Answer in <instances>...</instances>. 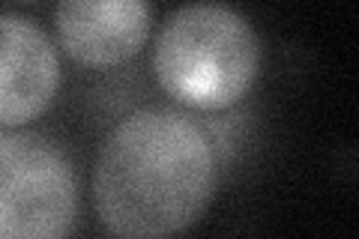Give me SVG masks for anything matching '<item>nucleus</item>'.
I'll return each mask as SVG.
<instances>
[{
    "label": "nucleus",
    "instance_id": "7ed1b4c3",
    "mask_svg": "<svg viewBox=\"0 0 359 239\" xmlns=\"http://www.w3.org/2000/svg\"><path fill=\"white\" fill-rule=\"evenodd\" d=\"M81 189L57 144L27 129H0V239H57L78 224Z\"/></svg>",
    "mask_w": 359,
    "mask_h": 239
},
{
    "label": "nucleus",
    "instance_id": "39448f33",
    "mask_svg": "<svg viewBox=\"0 0 359 239\" xmlns=\"http://www.w3.org/2000/svg\"><path fill=\"white\" fill-rule=\"evenodd\" d=\"M150 0H57L60 48L87 69H114L138 57L150 39Z\"/></svg>",
    "mask_w": 359,
    "mask_h": 239
},
{
    "label": "nucleus",
    "instance_id": "20e7f679",
    "mask_svg": "<svg viewBox=\"0 0 359 239\" xmlns=\"http://www.w3.org/2000/svg\"><path fill=\"white\" fill-rule=\"evenodd\" d=\"M63 66L36 21L0 13V129H25L54 105Z\"/></svg>",
    "mask_w": 359,
    "mask_h": 239
},
{
    "label": "nucleus",
    "instance_id": "f03ea898",
    "mask_svg": "<svg viewBox=\"0 0 359 239\" xmlns=\"http://www.w3.org/2000/svg\"><path fill=\"white\" fill-rule=\"evenodd\" d=\"M264 45L249 18L222 0H189L159 27L153 75L168 99L192 111H228L249 96Z\"/></svg>",
    "mask_w": 359,
    "mask_h": 239
},
{
    "label": "nucleus",
    "instance_id": "f257e3e1",
    "mask_svg": "<svg viewBox=\"0 0 359 239\" xmlns=\"http://www.w3.org/2000/svg\"><path fill=\"white\" fill-rule=\"evenodd\" d=\"M219 146L192 114L150 105L111 126L93 165V210L114 236L189 231L216 198Z\"/></svg>",
    "mask_w": 359,
    "mask_h": 239
}]
</instances>
